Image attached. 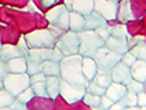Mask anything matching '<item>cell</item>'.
<instances>
[{
	"mask_svg": "<svg viewBox=\"0 0 146 110\" xmlns=\"http://www.w3.org/2000/svg\"><path fill=\"white\" fill-rule=\"evenodd\" d=\"M24 37L29 48H51L55 46V41H57V37L46 29L28 33Z\"/></svg>",
	"mask_w": 146,
	"mask_h": 110,
	"instance_id": "cell-4",
	"label": "cell"
},
{
	"mask_svg": "<svg viewBox=\"0 0 146 110\" xmlns=\"http://www.w3.org/2000/svg\"><path fill=\"white\" fill-rule=\"evenodd\" d=\"M120 58H121V55L110 51V50L106 48L105 46L98 48L95 55H94V61L97 62L98 69L108 70V72H110L116 63L120 62Z\"/></svg>",
	"mask_w": 146,
	"mask_h": 110,
	"instance_id": "cell-5",
	"label": "cell"
},
{
	"mask_svg": "<svg viewBox=\"0 0 146 110\" xmlns=\"http://www.w3.org/2000/svg\"><path fill=\"white\" fill-rule=\"evenodd\" d=\"M112 101L109 99V98H106L105 95H102L101 96V103H99V107H104V109H109L110 106H112Z\"/></svg>",
	"mask_w": 146,
	"mask_h": 110,
	"instance_id": "cell-38",
	"label": "cell"
},
{
	"mask_svg": "<svg viewBox=\"0 0 146 110\" xmlns=\"http://www.w3.org/2000/svg\"><path fill=\"white\" fill-rule=\"evenodd\" d=\"M14 95H11L8 92L7 89L6 91H3V88L0 89V109H3V107H8L10 106V103L14 101Z\"/></svg>",
	"mask_w": 146,
	"mask_h": 110,
	"instance_id": "cell-28",
	"label": "cell"
},
{
	"mask_svg": "<svg viewBox=\"0 0 146 110\" xmlns=\"http://www.w3.org/2000/svg\"><path fill=\"white\" fill-rule=\"evenodd\" d=\"M137 105H138V107L141 110L146 109V92H145V89L137 94Z\"/></svg>",
	"mask_w": 146,
	"mask_h": 110,
	"instance_id": "cell-34",
	"label": "cell"
},
{
	"mask_svg": "<svg viewBox=\"0 0 146 110\" xmlns=\"http://www.w3.org/2000/svg\"><path fill=\"white\" fill-rule=\"evenodd\" d=\"M10 109H22V110H25L26 109V105L25 103H22L21 101H18L17 98H14V101L10 103V106H8Z\"/></svg>",
	"mask_w": 146,
	"mask_h": 110,
	"instance_id": "cell-36",
	"label": "cell"
},
{
	"mask_svg": "<svg viewBox=\"0 0 146 110\" xmlns=\"http://www.w3.org/2000/svg\"><path fill=\"white\" fill-rule=\"evenodd\" d=\"M84 94H86V88L72 85V84L66 83L65 80L61 79V83H59V95H62L65 102L68 103L79 102V101H81V98H83Z\"/></svg>",
	"mask_w": 146,
	"mask_h": 110,
	"instance_id": "cell-8",
	"label": "cell"
},
{
	"mask_svg": "<svg viewBox=\"0 0 146 110\" xmlns=\"http://www.w3.org/2000/svg\"><path fill=\"white\" fill-rule=\"evenodd\" d=\"M125 87H127V89H130V91H132V92L138 94V92H141V91L145 89V83H141V81H138V80L131 79L130 81L125 84Z\"/></svg>",
	"mask_w": 146,
	"mask_h": 110,
	"instance_id": "cell-31",
	"label": "cell"
},
{
	"mask_svg": "<svg viewBox=\"0 0 146 110\" xmlns=\"http://www.w3.org/2000/svg\"><path fill=\"white\" fill-rule=\"evenodd\" d=\"M55 47L65 55H74L79 52V36L77 32H66L55 41Z\"/></svg>",
	"mask_w": 146,
	"mask_h": 110,
	"instance_id": "cell-6",
	"label": "cell"
},
{
	"mask_svg": "<svg viewBox=\"0 0 146 110\" xmlns=\"http://www.w3.org/2000/svg\"><path fill=\"white\" fill-rule=\"evenodd\" d=\"M57 3H58V0H40L41 7H44V8L52 7V6H55Z\"/></svg>",
	"mask_w": 146,
	"mask_h": 110,
	"instance_id": "cell-40",
	"label": "cell"
},
{
	"mask_svg": "<svg viewBox=\"0 0 146 110\" xmlns=\"http://www.w3.org/2000/svg\"><path fill=\"white\" fill-rule=\"evenodd\" d=\"M31 88H32L35 96H43V98H48L47 95V89H46V81L41 80V81H35L31 83Z\"/></svg>",
	"mask_w": 146,
	"mask_h": 110,
	"instance_id": "cell-26",
	"label": "cell"
},
{
	"mask_svg": "<svg viewBox=\"0 0 146 110\" xmlns=\"http://www.w3.org/2000/svg\"><path fill=\"white\" fill-rule=\"evenodd\" d=\"M21 55H22V52L19 51V48L15 44H4L0 47V59H3V61H8L11 58H17Z\"/></svg>",
	"mask_w": 146,
	"mask_h": 110,
	"instance_id": "cell-20",
	"label": "cell"
},
{
	"mask_svg": "<svg viewBox=\"0 0 146 110\" xmlns=\"http://www.w3.org/2000/svg\"><path fill=\"white\" fill-rule=\"evenodd\" d=\"M0 47H1V44H0Z\"/></svg>",
	"mask_w": 146,
	"mask_h": 110,
	"instance_id": "cell-42",
	"label": "cell"
},
{
	"mask_svg": "<svg viewBox=\"0 0 146 110\" xmlns=\"http://www.w3.org/2000/svg\"><path fill=\"white\" fill-rule=\"evenodd\" d=\"M69 28L73 32H80L84 29V15L77 14L74 11L69 13Z\"/></svg>",
	"mask_w": 146,
	"mask_h": 110,
	"instance_id": "cell-21",
	"label": "cell"
},
{
	"mask_svg": "<svg viewBox=\"0 0 146 110\" xmlns=\"http://www.w3.org/2000/svg\"><path fill=\"white\" fill-rule=\"evenodd\" d=\"M15 98L18 99V101H21L22 103H25V105H26V103L29 102V101H32L33 98H35V94H33L32 88H31V85H29L28 88H26V89H24L22 92H19V94L17 95Z\"/></svg>",
	"mask_w": 146,
	"mask_h": 110,
	"instance_id": "cell-30",
	"label": "cell"
},
{
	"mask_svg": "<svg viewBox=\"0 0 146 110\" xmlns=\"http://www.w3.org/2000/svg\"><path fill=\"white\" fill-rule=\"evenodd\" d=\"M127 92V87L124 84H120V83H116V81H112L109 85L106 87L105 89V96L109 98L112 102H119L123 96Z\"/></svg>",
	"mask_w": 146,
	"mask_h": 110,
	"instance_id": "cell-13",
	"label": "cell"
},
{
	"mask_svg": "<svg viewBox=\"0 0 146 110\" xmlns=\"http://www.w3.org/2000/svg\"><path fill=\"white\" fill-rule=\"evenodd\" d=\"M7 66H6V61H3V59H0V80L3 81L4 79V76L7 74Z\"/></svg>",
	"mask_w": 146,
	"mask_h": 110,
	"instance_id": "cell-39",
	"label": "cell"
},
{
	"mask_svg": "<svg viewBox=\"0 0 146 110\" xmlns=\"http://www.w3.org/2000/svg\"><path fill=\"white\" fill-rule=\"evenodd\" d=\"M39 72H41V63L26 58V73L31 76V74L39 73Z\"/></svg>",
	"mask_w": 146,
	"mask_h": 110,
	"instance_id": "cell-29",
	"label": "cell"
},
{
	"mask_svg": "<svg viewBox=\"0 0 146 110\" xmlns=\"http://www.w3.org/2000/svg\"><path fill=\"white\" fill-rule=\"evenodd\" d=\"M128 52H130L135 59H142V61H145V58H146L145 43H139L137 46H132L131 48H128Z\"/></svg>",
	"mask_w": 146,
	"mask_h": 110,
	"instance_id": "cell-25",
	"label": "cell"
},
{
	"mask_svg": "<svg viewBox=\"0 0 146 110\" xmlns=\"http://www.w3.org/2000/svg\"><path fill=\"white\" fill-rule=\"evenodd\" d=\"M116 18L121 22L127 24L134 18L132 11H131L130 0H120V4L117 3V11H116Z\"/></svg>",
	"mask_w": 146,
	"mask_h": 110,
	"instance_id": "cell-15",
	"label": "cell"
},
{
	"mask_svg": "<svg viewBox=\"0 0 146 110\" xmlns=\"http://www.w3.org/2000/svg\"><path fill=\"white\" fill-rule=\"evenodd\" d=\"M94 32H95L98 36H99L101 39L105 41V40L109 37V34H110V28H109V26H108V24H106V25H102V26L97 28V29H95Z\"/></svg>",
	"mask_w": 146,
	"mask_h": 110,
	"instance_id": "cell-33",
	"label": "cell"
},
{
	"mask_svg": "<svg viewBox=\"0 0 146 110\" xmlns=\"http://www.w3.org/2000/svg\"><path fill=\"white\" fill-rule=\"evenodd\" d=\"M29 80H31V83H35V81H41V80H46V74H44L43 72H39V73L31 74V76H29Z\"/></svg>",
	"mask_w": 146,
	"mask_h": 110,
	"instance_id": "cell-37",
	"label": "cell"
},
{
	"mask_svg": "<svg viewBox=\"0 0 146 110\" xmlns=\"http://www.w3.org/2000/svg\"><path fill=\"white\" fill-rule=\"evenodd\" d=\"M65 7L81 15H88L94 11V0H65Z\"/></svg>",
	"mask_w": 146,
	"mask_h": 110,
	"instance_id": "cell-10",
	"label": "cell"
},
{
	"mask_svg": "<svg viewBox=\"0 0 146 110\" xmlns=\"http://www.w3.org/2000/svg\"><path fill=\"white\" fill-rule=\"evenodd\" d=\"M131 77L134 80H138L141 83H145L146 80V65L142 59H135V62L130 66Z\"/></svg>",
	"mask_w": 146,
	"mask_h": 110,
	"instance_id": "cell-18",
	"label": "cell"
},
{
	"mask_svg": "<svg viewBox=\"0 0 146 110\" xmlns=\"http://www.w3.org/2000/svg\"><path fill=\"white\" fill-rule=\"evenodd\" d=\"M86 92H90V94H95V95L102 96V95L105 94V88L99 87L98 84H95L92 80H90L88 84H87V87H86Z\"/></svg>",
	"mask_w": 146,
	"mask_h": 110,
	"instance_id": "cell-32",
	"label": "cell"
},
{
	"mask_svg": "<svg viewBox=\"0 0 146 110\" xmlns=\"http://www.w3.org/2000/svg\"><path fill=\"white\" fill-rule=\"evenodd\" d=\"M46 18L51 22L52 26L61 30H66L69 28V10L65 7V4L51 8L50 11H47Z\"/></svg>",
	"mask_w": 146,
	"mask_h": 110,
	"instance_id": "cell-7",
	"label": "cell"
},
{
	"mask_svg": "<svg viewBox=\"0 0 146 110\" xmlns=\"http://www.w3.org/2000/svg\"><path fill=\"white\" fill-rule=\"evenodd\" d=\"M8 73H26V58L25 56H17L6 61Z\"/></svg>",
	"mask_w": 146,
	"mask_h": 110,
	"instance_id": "cell-17",
	"label": "cell"
},
{
	"mask_svg": "<svg viewBox=\"0 0 146 110\" xmlns=\"http://www.w3.org/2000/svg\"><path fill=\"white\" fill-rule=\"evenodd\" d=\"M102 25H106V19L95 10L90 13L88 15H84V29L86 30H95Z\"/></svg>",
	"mask_w": 146,
	"mask_h": 110,
	"instance_id": "cell-14",
	"label": "cell"
},
{
	"mask_svg": "<svg viewBox=\"0 0 146 110\" xmlns=\"http://www.w3.org/2000/svg\"><path fill=\"white\" fill-rule=\"evenodd\" d=\"M97 69L98 66H97V62L94 61V58H91V56L81 58V72H83V76L88 81L94 79V76L97 73Z\"/></svg>",
	"mask_w": 146,
	"mask_h": 110,
	"instance_id": "cell-16",
	"label": "cell"
},
{
	"mask_svg": "<svg viewBox=\"0 0 146 110\" xmlns=\"http://www.w3.org/2000/svg\"><path fill=\"white\" fill-rule=\"evenodd\" d=\"M105 47L109 48L110 51L116 52V54L123 55L124 52H127V51H128V46H127V37L109 34V37L105 40Z\"/></svg>",
	"mask_w": 146,
	"mask_h": 110,
	"instance_id": "cell-12",
	"label": "cell"
},
{
	"mask_svg": "<svg viewBox=\"0 0 146 110\" xmlns=\"http://www.w3.org/2000/svg\"><path fill=\"white\" fill-rule=\"evenodd\" d=\"M59 74L62 76V80L72 85L86 88L88 84V80L81 72V55L79 54L65 55L59 61Z\"/></svg>",
	"mask_w": 146,
	"mask_h": 110,
	"instance_id": "cell-1",
	"label": "cell"
},
{
	"mask_svg": "<svg viewBox=\"0 0 146 110\" xmlns=\"http://www.w3.org/2000/svg\"><path fill=\"white\" fill-rule=\"evenodd\" d=\"M46 89H47V95L51 99H55L59 95V83H61V77L59 76H46Z\"/></svg>",
	"mask_w": 146,
	"mask_h": 110,
	"instance_id": "cell-19",
	"label": "cell"
},
{
	"mask_svg": "<svg viewBox=\"0 0 146 110\" xmlns=\"http://www.w3.org/2000/svg\"><path fill=\"white\" fill-rule=\"evenodd\" d=\"M120 61H121V62L124 63V65H127V66L130 68L131 65H132V63L135 62V58H134V56H132V55H131L130 52L127 51V52H124V54L121 55V58H120Z\"/></svg>",
	"mask_w": 146,
	"mask_h": 110,
	"instance_id": "cell-35",
	"label": "cell"
},
{
	"mask_svg": "<svg viewBox=\"0 0 146 110\" xmlns=\"http://www.w3.org/2000/svg\"><path fill=\"white\" fill-rule=\"evenodd\" d=\"M81 101L86 103L90 107H99V103H101V96L95 94H90V92H86L83 95Z\"/></svg>",
	"mask_w": 146,
	"mask_h": 110,
	"instance_id": "cell-27",
	"label": "cell"
},
{
	"mask_svg": "<svg viewBox=\"0 0 146 110\" xmlns=\"http://www.w3.org/2000/svg\"><path fill=\"white\" fill-rule=\"evenodd\" d=\"M41 72L46 74V76H59V62L55 61H43L41 62Z\"/></svg>",
	"mask_w": 146,
	"mask_h": 110,
	"instance_id": "cell-23",
	"label": "cell"
},
{
	"mask_svg": "<svg viewBox=\"0 0 146 110\" xmlns=\"http://www.w3.org/2000/svg\"><path fill=\"white\" fill-rule=\"evenodd\" d=\"M110 76H112V81H116V83H120V84H127L132 77H131V73H130V68L127 65L120 61L119 63H116L112 70H110Z\"/></svg>",
	"mask_w": 146,
	"mask_h": 110,
	"instance_id": "cell-11",
	"label": "cell"
},
{
	"mask_svg": "<svg viewBox=\"0 0 146 110\" xmlns=\"http://www.w3.org/2000/svg\"><path fill=\"white\" fill-rule=\"evenodd\" d=\"M92 81H94L95 84H98L99 87H102V88H105L106 89V87L112 83L110 72L102 70V69H97V73H95V76H94Z\"/></svg>",
	"mask_w": 146,
	"mask_h": 110,
	"instance_id": "cell-22",
	"label": "cell"
},
{
	"mask_svg": "<svg viewBox=\"0 0 146 110\" xmlns=\"http://www.w3.org/2000/svg\"><path fill=\"white\" fill-rule=\"evenodd\" d=\"M120 102L123 103L124 107H127V109H130V110H141L138 107V105H137V94L130 91V89H127L125 95L120 99Z\"/></svg>",
	"mask_w": 146,
	"mask_h": 110,
	"instance_id": "cell-24",
	"label": "cell"
},
{
	"mask_svg": "<svg viewBox=\"0 0 146 110\" xmlns=\"http://www.w3.org/2000/svg\"><path fill=\"white\" fill-rule=\"evenodd\" d=\"M77 36H79V52L77 54L81 55V56L94 58L98 48L105 46V41L101 39L94 30L83 29V30L77 32Z\"/></svg>",
	"mask_w": 146,
	"mask_h": 110,
	"instance_id": "cell-2",
	"label": "cell"
},
{
	"mask_svg": "<svg viewBox=\"0 0 146 110\" xmlns=\"http://www.w3.org/2000/svg\"><path fill=\"white\" fill-rule=\"evenodd\" d=\"M94 10L105 19H114L117 11V3L112 0H94Z\"/></svg>",
	"mask_w": 146,
	"mask_h": 110,
	"instance_id": "cell-9",
	"label": "cell"
},
{
	"mask_svg": "<svg viewBox=\"0 0 146 110\" xmlns=\"http://www.w3.org/2000/svg\"><path fill=\"white\" fill-rule=\"evenodd\" d=\"M112 1H116V3H119V1H120V0H112Z\"/></svg>",
	"mask_w": 146,
	"mask_h": 110,
	"instance_id": "cell-41",
	"label": "cell"
},
{
	"mask_svg": "<svg viewBox=\"0 0 146 110\" xmlns=\"http://www.w3.org/2000/svg\"><path fill=\"white\" fill-rule=\"evenodd\" d=\"M29 85L31 80L28 73H7L3 79V88H6L14 96L26 89Z\"/></svg>",
	"mask_w": 146,
	"mask_h": 110,
	"instance_id": "cell-3",
	"label": "cell"
}]
</instances>
